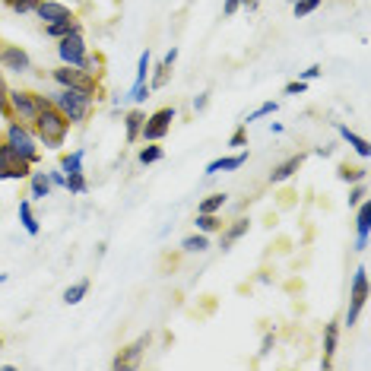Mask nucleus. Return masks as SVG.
Masks as SVG:
<instances>
[{"label": "nucleus", "instance_id": "27", "mask_svg": "<svg viewBox=\"0 0 371 371\" xmlns=\"http://www.w3.org/2000/svg\"><path fill=\"white\" fill-rule=\"evenodd\" d=\"M226 204H228V194H210V197L197 206V213H219Z\"/></svg>", "mask_w": 371, "mask_h": 371}, {"label": "nucleus", "instance_id": "12", "mask_svg": "<svg viewBox=\"0 0 371 371\" xmlns=\"http://www.w3.org/2000/svg\"><path fill=\"white\" fill-rule=\"evenodd\" d=\"M146 346H150V336H140V340H137V343H131V346H127L124 353H121L118 359L111 362V365H114V368H131V365H137L140 355L146 353Z\"/></svg>", "mask_w": 371, "mask_h": 371}, {"label": "nucleus", "instance_id": "36", "mask_svg": "<svg viewBox=\"0 0 371 371\" xmlns=\"http://www.w3.org/2000/svg\"><path fill=\"white\" fill-rule=\"evenodd\" d=\"M35 6H38V0H16L10 10L16 13V16H23V13H35Z\"/></svg>", "mask_w": 371, "mask_h": 371}, {"label": "nucleus", "instance_id": "35", "mask_svg": "<svg viewBox=\"0 0 371 371\" xmlns=\"http://www.w3.org/2000/svg\"><path fill=\"white\" fill-rule=\"evenodd\" d=\"M365 168H349V165H343L340 168V181H365Z\"/></svg>", "mask_w": 371, "mask_h": 371}, {"label": "nucleus", "instance_id": "18", "mask_svg": "<svg viewBox=\"0 0 371 371\" xmlns=\"http://www.w3.org/2000/svg\"><path fill=\"white\" fill-rule=\"evenodd\" d=\"M143 121H146V114L140 111V108H133V111H127V118H124L127 143H137V140H140V131H143Z\"/></svg>", "mask_w": 371, "mask_h": 371}, {"label": "nucleus", "instance_id": "26", "mask_svg": "<svg viewBox=\"0 0 371 371\" xmlns=\"http://www.w3.org/2000/svg\"><path fill=\"white\" fill-rule=\"evenodd\" d=\"M86 295H89V279H79V282H73V286L64 292V301H67V305H79Z\"/></svg>", "mask_w": 371, "mask_h": 371}, {"label": "nucleus", "instance_id": "43", "mask_svg": "<svg viewBox=\"0 0 371 371\" xmlns=\"http://www.w3.org/2000/svg\"><path fill=\"white\" fill-rule=\"evenodd\" d=\"M206 105H210V92H200V96L194 99V111H204Z\"/></svg>", "mask_w": 371, "mask_h": 371}, {"label": "nucleus", "instance_id": "16", "mask_svg": "<svg viewBox=\"0 0 371 371\" xmlns=\"http://www.w3.org/2000/svg\"><path fill=\"white\" fill-rule=\"evenodd\" d=\"M51 178H48V172H29V197L32 200H45V197H51Z\"/></svg>", "mask_w": 371, "mask_h": 371}, {"label": "nucleus", "instance_id": "31", "mask_svg": "<svg viewBox=\"0 0 371 371\" xmlns=\"http://www.w3.org/2000/svg\"><path fill=\"white\" fill-rule=\"evenodd\" d=\"M165 153H162V146H156V143H150V146H143L140 150V165H153V162H159Z\"/></svg>", "mask_w": 371, "mask_h": 371}, {"label": "nucleus", "instance_id": "41", "mask_svg": "<svg viewBox=\"0 0 371 371\" xmlns=\"http://www.w3.org/2000/svg\"><path fill=\"white\" fill-rule=\"evenodd\" d=\"M305 89H308L305 79H295V83H289V86H286V96H301Z\"/></svg>", "mask_w": 371, "mask_h": 371}, {"label": "nucleus", "instance_id": "25", "mask_svg": "<svg viewBox=\"0 0 371 371\" xmlns=\"http://www.w3.org/2000/svg\"><path fill=\"white\" fill-rule=\"evenodd\" d=\"M83 156H86L83 150H73L70 156L60 159V172H64V175H79V172H83Z\"/></svg>", "mask_w": 371, "mask_h": 371}, {"label": "nucleus", "instance_id": "30", "mask_svg": "<svg viewBox=\"0 0 371 371\" xmlns=\"http://www.w3.org/2000/svg\"><path fill=\"white\" fill-rule=\"evenodd\" d=\"M67 191L70 194H86L89 191V181H86V175H67Z\"/></svg>", "mask_w": 371, "mask_h": 371}, {"label": "nucleus", "instance_id": "46", "mask_svg": "<svg viewBox=\"0 0 371 371\" xmlns=\"http://www.w3.org/2000/svg\"><path fill=\"white\" fill-rule=\"evenodd\" d=\"M13 4H16V0H4V6H13Z\"/></svg>", "mask_w": 371, "mask_h": 371}, {"label": "nucleus", "instance_id": "19", "mask_svg": "<svg viewBox=\"0 0 371 371\" xmlns=\"http://www.w3.org/2000/svg\"><path fill=\"white\" fill-rule=\"evenodd\" d=\"M248 228H251V222H248V219H235L232 226H228L226 232H222V241H219V248H222V251H228V248H232L235 241H238L241 235L248 232Z\"/></svg>", "mask_w": 371, "mask_h": 371}, {"label": "nucleus", "instance_id": "28", "mask_svg": "<svg viewBox=\"0 0 371 371\" xmlns=\"http://www.w3.org/2000/svg\"><path fill=\"white\" fill-rule=\"evenodd\" d=\"M172 67H175V64L162 60V64L156 67V73H153V79H150V89H162V86L168 83V73H172Z\"/></svg>", "mask_w": 371, "mask_h": 371}, {"label": "nucleus", "instance_id": "38", "mask_svg": "<svg viewBox=\"0 0 371 371\" xmlns=\"http://www.w3.org/2000/svg\"><path fill=\"white\" fill-rule=\"evenodd\" d=\"M131 99H133V102H146V99H150V83H143V86H133V89H131Z\"/></svg>", "mask_w": 371, "mask_h": 371}, {"label": "nucleus", "instance_id": "21", "mask_svg": "<svg viewBox=\"0 0 371 371\" xmlns=\"http://www.w3.org/2000/svg\"><path fill=\"white\" fill-rule=\"evenodd\" d=\"M336 131H340V137L346 140V143H349V146H353V150H355V156L368 159V153H371V150H368V140H365V137H359V133H353V131H349V127H343V124L336 127Z\"/></svg>", "mask_w": 371, "mask_h": 371}, {"label": "nucleus", "instance_id": "37", "mask_svg": "<svg viewBox=\"0 0 371 371\" xmlns=\"http://www.w3.org/2000/svg\"><path fill=\"white\" fill-rule=\"evenodd\" d=\"M273 343H276V336H273V333H264V340H260V349H258L260 359H267V355L273 353Z\"/></svg>", "mask_w": 371, "mask_h": 371}, {"label": "nucleus", "instance_id": "40", "mask_svg": "<svg viewBox=\"0 0 371 371\" xmlns=\"http://www.w3.org/2000/svg\"><path fill=\"white\" fill-rule=\"evenodd\" d=\"M362 200H365V184L359 181V187H353V194H349V206H359Z\"/></svg>", "mask_w": 371, "mask_h": 371}, {"label": "nucleus", "instance_id": "5", "mask_svg": "<svg viewBox=\"0 0 371 371\" xmlns=\"http://www.w3.org/2000/svg\"><path fill=\"white\" fill-rule=\"evenodd\" d=\"M51 79L60 86V89L86 92V96H92L96 102L102 99V79H96V77H89V73H83L79 67H67V64H60L57 70H51Z\"/></svg>", "mask_w": 371, "mask_h": 371}, {"label": "nucleus", "instance_id": "7", "mask_svg": "<svg viewBox=\"0 0 371 371\" xmlns=\"http://www.w3.org/2000/svg\"><path fill=\"white\" fill-rule=\"evenodd\" d=\"M365 299H368V267H359L353 276V295H349V311H346V327H355L359 321L362 308H365Z\"/></svg>", "mask_w": 371, "mask_h": 371}, {"label": "nucleus", "instance_id": "33", "mask_svg": "<svg viewBox=\"0 0 371 371\" xmlns=\"http://www.w3.org/2000/svg\"><path fill=\"white\" fill-rule=\"evenodd\" d=\"M276 108H279V102H264V105H258L251 114L245 118V124H251V121H258V118H267V114H276Z\"/></svg>", "mask_w": 371, "mask_h": 371}, {"label": "nucleus", "instance_id": "3", "mask_svg": "<svg viewBox=\"0 0 371 371\" xmlns=\"http://www.w3.org/2000/svg\"><path fill=\"white\" fill-rule=\"evenodd\" d=\"M51 99L38 96V92L32 89H10V96H6V121H19V124H29L38 118V111H42L45 105H48Z\"/></svg>", "mask_w": 371, "mask_h": 371}, {"label": "nucleus", "instance_id": "29", "mask_svg": "<svg viewBox=\"0 0 371 371\" xmlns=\"http://www.w3.org/2000/svg\"><path fill=\"white\" fill-rule=\"evenodd\" d=\"M150 67H153V57H150V51H143V54H140V60H137V79H133V86H143L146 83V77H150Z\"/></svg>", "mask_w": 371, "mask_h": 371}, {"label": "nucleus", "instance_id": "6", "mask_svg": "<svg viewBox=\"0 0 371 371\" xmlns=\"http://www.w3.org/2000/svg\"><path fill=\"white\" fill-rule=\"evenodd\" d=\"M175 118H178V111H175V108H159V111L146 114L143 131H140V140H143V143H159V140L172 131V121Z\"/></svg>", "mask_w": 371, "mask_h": 371}, {"label": "nucleus", "instance_id": "45", "mask_svg": "<svg viewBox=\"0 0 371 371\" xmlns=\"http://www.w3.org/2000/svg\"><path fill=\"white\" fill-rule=\"evenodd\" d=\"M238 6H241V0H226V4H222V13H226V16H235Z\"/></svg>", "mask_w": 371, "mask_h": 371}, {"label": "nucleus", "instance_id": "13", "mask_svg": "<svg viewBox=\"0 0 371 371\" xmlns=\"http://www.w3.org/2000/svg\"><path fill=\"white\" fill-rule=\"evenodd\" d=\"M355 232H359V245H355V251H365V248H368V235H371V204H368V200H362V204H359Z\"/></svg>", "mask_w": 371, "mask_h": 371}, {"label": "nucleus", "instance_id": "49", "mask_svg": "<svg viewBox=\"0 0 371 371\" xmlns=\"http://www.w3.org/2000/svg\"><path fill=\"white\" fill-rule=\"evenodd\" d=\"M64 4H67V0H64ZM70 4H73V0H70Z\"/></svg>", "mask_w": 371, "mask_h": 371}, {"label": "nucleus", "instance_id": "8", "mask_svg": "<svg viewBox=\"0 0 371 371\" xmlns=\"http://www.w3.org/2000/svg\"><path fill=\"white\" fill-rule=\"evenodd\" d=\"M86 54H89V45H86V38H83V29L70 32V35H64V38H57V57H60V64L79 67V60H83Z\"/></svg>", "mask_w": 371, "mask_h": 371}, {"label": "nucleus", "instance_id": "9", "mask_svg": "<svg viewBox=\"0 0 371 371\" xmlns=\"http://www.w3.org/2000/svg\"><path fill=\"white\" fill-rule=\"evenodd\" d=\"M0 67L10 73H32V57L26 48H19V45H10V42H0Z\"/></svg>", "mask_w": 371, "mask_h": 371}, {"label": "nucleus", "instance_id": "47", "mask_svg": "<svg viewBox=\"0 0 371 371\" xmlns=\"http://www.w3.org/2000/svg\"><path fill=\"white\" fill-rule=\"evenodd\" d=\"M0 178H4V159H0Z\"/></svg>", "mask_w": 371, "mask_h": 371}, {"label": "nucleus", "instance_id": "11", "mask_svg": "<svg viewBox=\"0 0 371 371\" xmlns=\"http://www.w3.org/2000/svg\"><path fill=\"white\" fill-rule=\"evenodd\" d=\"M301 165H305V153H299V156H289L286 162H279V165L270 172V184H282V181H289Z\"/></svg>", "mask_w": 371, "mask_h": 371}, {"label": "nucleus", "instance_id": "23", "mask_svg": "<svg viewBox=\"0 0 371 371\" xmlns=\"http://www.w3.org/2000/svg\"><path fill=\"white\" fill-rule=\"evenodd\" d=\"M194 226H197V232H204V235L222 232V219H219V216H216V213H197Z\"/></svg>", "mask_w": 371, "mask_h": 371}, {"label": "nucleus", "instance_id": "2", "mask_svg": "<svg viewBox=\"0 0 371 371\" xmlns=\"http://www.w3.org/2000/svg\"><path fill=\"white\" fill-rule=\"evenodd\" d=\"M51 105L57 108L73 127H83L86 121L92 118V111H96V99L86 96V92H77V89H60L57 96L51 99Z\"/></svg>", "mask_w": 371, "mask_h": 371}, {"label": "nucleus", "instance_id": "32", "mask_svg": "<svg viewBox=\"0 0 371 371\" xmlns=\"http://www.w3.org/2000/svg\"><path fill=\"white\" fill-rule=\"evenodd\" d=\"M321 6V0H292V13H295V19H301V16H308V13H314Z\"/></svg>", "mask_w": 371, "mask_h": 371}, {"label": "nucleus", "instance_id": "4", "mask_svg": "<svg viewBox=\"0 0 371 371\" xmlns=\"http://www.w3.org/2000/svg\"><path fill=\"white\" fill-rule=\"evenodd\" d=\"M4 140H6V146H10V150L16 153L19 159L32 162V165H35V162L42 159V150H38V146H42V143H38L35 131H32L29 124H19V121H10V124H6Z\"/></svg>", "mask_w": 371, "mask_h": 371}, {"label": "nucleus", "instance_id": "1", "mask_svg": "<svg viewBox=\"0 0 371 371\" xmlns=\"http://www.w3.org/2000/svg\"><path fill=\"white\" fill-rule=\"evenodd\" d=\"M32 131H35L38 143H42L45 150H60L64 140H67V133H70V121H67L64 114L48 102L42 111H38V118L32 121Z\"/></svg>", "mask_w": 371, "mask_h": 371}, {"label": "nucleus", "instance_id": "22", "mask_svg": "<svg viewBox=\"0 0 371 371\" xmlns=\"http://www.w3.org/2000/svg\"><path fill=\"white\" fill-rule=\"evenodd\" d=\"M19 222H23V228L29 235H38L42 232V226H38L35 213H32V200H19Z\"/></svg>", "mask_w": 371, "mask_h": 371}, {"label": "nucleus", "instance_id": "48", "mask_svg": "<svg viewBox=\"0 0 371 371\" xmlns=\"http://www.w3.org/2000/svg\"><path fill=\"white\" fill-rule=\"evenodd\" d=\"M0 349H4V336H0Z\"/></svg>", "mask_w": 371, "mask_h": 371}, {"label": "nucleus", "instance_id": "17", "mask_svg": "<svg viewBox=\"0 0 371 371\" xmlns=\"http://www.w3.org/2000/svg\"><path fill=\"white\" fill-rule=\"evenodd\" d=\"M336 340H340V323H327V327H323V368L333 365Z\"/></svg>", "mask_w": 371, "mask_h": 371}, {"label": "nucleus", "instance_id": "15", "mask_svg": "<svg viewBox=\"0 0 371 371\" xmlns=\"http://www.w3.org/2000/svg\"><path fill=\"white\" fill-rule=\"evenodd\" d=\"M248 162V150H238L235 156H226V159H213L210 165H206V175H219V172H235V168H241Z\"/></svg>", "mask_w": 371, "mask_h": 371}, {"label": "nucleus", "instance_id": "24", "mask_svg": "<svg viewBox=\"0 0 371 371\" xmlns=\"http://www.w3.org/2000/svg\"><path fill=\"white\" fill-rule=\"evenodd\" d=\"M181 251H187V254H204V251H210V238H206L204 232L187 235V238L181 241Z\"/></svg>", "mask_w": 371, "mask_h": 371}, {"label": "nucleus", "instance_id": "44", "mask_svg": "<svg viewBox=\"0 0 371 371\" xmlns=\"http://www.w3.org/2000/svg\"><path fill=\"white\" fill-rule=\"evenodd\" d=\"M321 77V67L314 64V67H308V70H301V79H305V83H311V79H318Z\"/></svg>", "mask_w": 371, "mask_h": 371}, {"label": "nucleus", "instance_id": "39", "mask_svg": "<svg viewBox=\"0 0 371 371\" xmlns=\"http://www.w3.org/2000/svg\"><path fill=\"white\" fill-rule=\"evenodd\" d=\"M6 96H10V86H6L4 73H0V114L6 118Z\"/></svg>", "mask_w": 371, "mask_h": 371}, {"label": "nucleus", "instance_id": "20", "mask_svg": "<svg viewBox=\"0 0 371 371\" xmlns=\"http://www.w3.org/2000/svg\"><path fill=\"white\" fill-rule=\"evenodd\" d=\"M79 70L83 73H89V77H96V79H102V73H105V54H86L83 60H79Z\"/></svg>", "mask_w": 371, "mask_h": 371}, {"label": "nucleus", "instance_id": "42", "mask_svg": "<svg viewBox=\"0 0 371 371\" xmlns=\"http://www.w3.org/2000/svg\"><path fill=\"white\" fill-rule=\"evenodd\" d=\"M48 178H51V187H67V175L60 172V168H54V172H48Z\"/></svg>", "mask_w": 371, "mask_h": 371}, {"label": "nucleus", "instance_id": "14", "mask_svg": "<svg viewBox=\"0 0 371 371\" xmlns=\"http://www.w3.org/2000/svg\"><path fill=\"white\" fill-rule=\"evenodd\" d=\"M83 26H79V19L73 16H64V19H57V23H45V35L48 38H64V35H70V32H79Z\"/></svg>", "mask_w": 371, "mask_h": 371}, {"label": "nucleus", "instance_id": "34", "mask_svg": "<svg viewBox=\"0 0 371 371\" xmlns=\"http://www.w3.org/2000/svg\"><path fill=\"white\" fill-rule=\"evenodd\" d=\"M245 143H248V124H241L238 131L228 137V146H232V150H245Z\"/></svg>", "mask_w": 371, "mask_h": 371}, {"label": "nucleus", "instance_id": "10", "mask_svg": "<svg viewBox=\"0 0 371 371\" xmlns=\"http://www.w3.org/2000/svg\"><path fill=\"white\" fill-rule=\"evenodd\" d=\"M35 16L42 19V23H57V19L70 16V6H67L64 0H38Z\"/></svg>", "mask_w": 371, "mask_h": 371}]
</instances>
